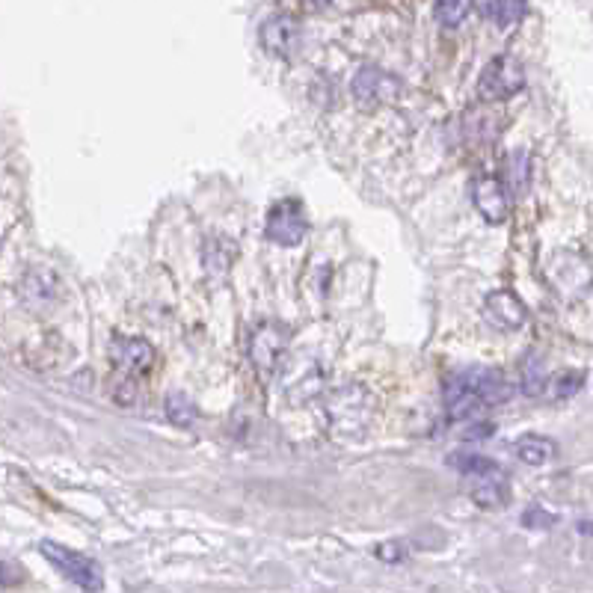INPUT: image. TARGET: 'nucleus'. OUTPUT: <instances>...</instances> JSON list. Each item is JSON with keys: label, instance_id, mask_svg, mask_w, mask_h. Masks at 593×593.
<instances>
[{"label": "nucleus", "instance_id": "obj_5", "mask_svg": "<svg viewBox=\"0 0 593 593\" xmlns=\"http://www.w3.org/2000/svg\"><path fill=\"white\" fill-rule=\"evenodd\" d=\"M525 86V69L513 57H496L478 78V95L484 101H505Z\"/></svg>", "mask_w": 593, "mask_h": 593}, {"label": "nucleus", "instance_id": "obj_10", "mask_svg": "<svg viewBox=\"0 0 593 593\" xmlns=\"http://www.w3.org/2000/svg\"><path fill=\"white\" fill-rule=\"evenodd\" d=\"M110 359L125 374H143L155 365V347L143 339H116L110 344Z\"/></svg>", "mask_w": 593, "mask_h": 593}, {"label": "nucleus", "instance_id": "obj_4", "mask_svg": "<svg viewBox=\"0 0 593 593\" xmlns=\"http://www.w3.org/2000/svg\"><path fill=\"white\" fill-rule=\"evenodd\" d=\"M350 92L356 98V104L362 110H374V107H383V104H392L398 101V95L404 92V84L383 72V69H374V66H365L353 75V84H350Z\"/></svg>", "mask_w": 593, "mask_h": 593}, {"label": "nucleus", "instance_id": "obj_16", "mask_svg": "<svg viewBox=\"0 0 593 593\" xmlns=\"http://www.w3.org/2000/svg\"><path fill=\"white\" fill-rule=\"evenodd\" d=\"M448 466H454L466 478H475V475H484V472H496L499 469V463H493L484 454H454V457H448Z\"/></svg>", "mask_w": 593, "mask_h": 593}, {"label": "nucleus", "instance_id": "obj_8", "mask_svg": "<svg viewBox=\"0 0 593 593\" xmlns=\"http://www.w3.org/2000/svg\"><path fill=\"white\" fill-rule=\"evenodd\" d=\"M528 312L522 306V300L513 294V291H493L487 300H484V321L493 327V330H519L525 324Z\"/></svg>", "mask_w": 593, "mask_h": 593}, {"label": "nucleus", "instance_id": "obj_6", "mask_svg": "<svg viewBox=\"0 0 593 593\" xmlns=\"http://www.w3.org/2000/svg\"><path fill=\"white\" fill-rule=\"evenodd\" d=\"M472 202H475L478 214H481L487 223L499 226V223L508 220V184H505L502 178H493V175L478 178V181L472 184Z\"/></svg>", "mask_w": 593, "mask_h": 593}, {"label": "nucleus", "instance_id": "obj_17", "mask_svg": "<svg viewBox=\"0 0 593 593\" xmlns=\"http://www.w3.org/2000/svg\"><path fill=\"white\" fill-rule=\"evenodd\" d=\"M546 383H549V377L543 371V362L537 356H531L522 368V392L525 395H540L546 389Z\"/></svg>", "mask_w": 593, "mask_h": 593}, {"label": "nucleus", "instance_id": "obj_15", "mask_svg": "<svg viewBox=\"0 0 593 593\" xmlns=\"http://www.w3.org/2000/svg\"><path fill=\"white\" fill-rule=\"evenodd\" d=\"M167 419L175 427L187 430V427H193V424L199 422V410H196V404L184 392H172V395H167Z\"/></svg>", "mask_w": 593, "mask_h": 593}, {"label": "nucleus", "instance_id": "obj_12", "mask_svg": "<svg viewBox=\"0 0 593 593\" xmlns=\"http://www.w3.org/2000/svg\"><path fill=\"white\" fill-rule=\"evenodd\" d=\"M516 457L525 463V466H543L549 463L555 454H558V445L546 436H537V433H528V436H519L516 445H513Z\"/></svg>", "mask_w": 593, "mask_h": 593}, {"label": "nucleus", "instance_id": "obj_3", "mask_svg": "<svg viewBox=\"0 0 593 593\" xmlns=\"http://www.w3.org/2000/svg\"><path fill=\"white\" fill-rule=\"evenodd\" d=\"M264 235L267 241H273L276 247H297L306 241L309 235V220L306 211L297 199H282L270 208L267 223H264Z\"/></svg>", "mask_w": 593, "mask_h": 593}, {"label": "nucleus", "instance_id": "obj_14", "mask_svg": "<svg viewBox=\"0 0 593 593\" xmlns=\"http://www.w3.org/2000/svg\"><path fill=\"white\" fill-rule=\"evenodd\" d=\"M472 3H475V0H433V18H436L445 30H454V27H460V24L469 18Z\"/></svg>", "mask_w": 593, "mask_h": 593}, {"label": "nucleus", "instance_id": "obj_9", "mask_svg": "<svg viewBox=\"0 0 593 593\" xmlns=\"http://www.w3.org/2000/svg\"><path fill=\"white\" fill-rule=\"evenodd\" d=\"M282 347H285V327L279 324H264L250 341V356H253L255 368L261 377H267L276 365V359L282 356Z\"/></svg>", "mask_w": 593, "mask_h": 593}, {"label": "nucleus", "instance_id": "obj_11", "mask_svg": "<svg viewBox=\"0 0 593 593\" xmlns=\"http://www.w3.org/2000/svg\"><path fill=\"white\" fill-rule=\"evenodd\" d=\"M469 496L478 508H505L510 502V487L508 478L502 469L496 472H484V475H475L472 478V487H469Z\"/></svg>", "mask_w": 593, "mask_h": 593}, {"label": "nucleus", "instance_id": "obj_21", "mask_svg": "<svg viewBox=\"0 0 593 593\" xmlns=\"http://www.w3.org/2000/svg\"><path fill=\"white\" fill-rule=\"evenodd\" d=\"M552 522H555V516L540 508H531L522 513V525H528V528H552Z\"/></svg>", "mask_w": 593, "mask_h": 593}, {"label": "nucleus", "instance_id": "obj_13", "mask_svg": "<svg viewBox=\"0 0 593 593\" xmlns=\"http://www.w3.org/2000/svg\"><path fill=\"white\" fill-rule=\"evenodd\" d=\"M478 9L499 27H510L525 15V0H478Z\"/></svg>", "mask_w": 593, "mask_h": 593}, {"label": "nucleus", "instance_id": "obj_7", "mask_svg": "<svg viewBox=\"0 0 593 593\" xmlns=\"http://www.w3.org/2000/svg\"><path fill=\"white\" fill-rule=\"evenodd\" d=\"M261 45L273 54V57H294L300 48V24L291 15H273L264 21L261 27Z\"/></svg>", "mask_w": 593, "mask_h": 593}, {"label": "nucleus", "instance_id": "obj_2", "mask_svg": "<svg viewBox=\"0 0 593 593\" xmlns=\"http://www.w3.org/2000/svg\"><path fill=\"white\" fill-rule=\"evenodd\" d=\"M39 552L48 564H54L69 582H75L78 588L84 591H101L104 588V579H101V567L98 561H92L84 552H75L69 546H60L54 540H42L39 543Z\"/></svg>", "mask_w": 593, "mask_h": 593}, {"label": "nucleus", "instance_id": "obj_18", "mask_svg": "<svg viewBox=\"0 0 593 593\" xmlns=\"http://www.w3.org/2000/svg\"><path fill=\"white\" fill-rule=\"evenodd\" d=\"M508 184L516 193L528 187V155L525 152H513L508 158Z\"/></svg>", "mask_w": 593, "mask_h": 593}, {"label": "nucleus", "instance_id": "obj_1", "mask_svg": "<svg viewBox=\"0 0 593 593\" xmlns=\"http://www.w3.org/2000/svg\"><path fill=\"white\" fill-rule=\"evenodd\" d=\"M442 398H445V410L454 422H469V419H478L484 410L510 401L513 386L502 371L487 368V365H472V368H463L448 377Z\"/></svg>", "mask_w": 593, "mask_h": 593}, {"label": "nucleus", "instance_id": "obj_20", "mask_svg": "<svg viewBox=\"0 0 593 593\" xmlns=\"http://www.w3.org/2000/svg\"><path fill=\"white\" fill-rule=\"evenodd\" d=\"M407 543H401V540H392V543H383L380 549H377V558L380 561H386V564H398V561H404L407 558Z\"/></svg>", "mask_w": 593, "mask_h": 593}, {"label": "nucleus", "instance_id": "obj_19", "mask_svg": "<svg viewBox=\"0 0 593 593\" xmlns=\"http://www.w3.org/2000/svg\"><path fill=\"white\" fill-rule=\"evenodd\" d=\"M582 380H585V374H579V371L570 374V371H567V374H561L555 383H546V386L552 389L555 398H570V395H576V392L582 389Z\"/></svg>", "mask_w": 593, "mask_h": 593}, {"label": "nucleus", "instance_id": "obj_22", "mask_svg": "<svg viewBox=\"0 0 593 593\" xmlns=\"http://www.w3.org/2000/svg\"><path fill=\"white\" fill-rule=\"evenodd\" d=\"M18 582H21V570H18L15 564L0 561V588H12V585H18Z\"/></svg>", "mask_w": 593, "mask_h": 593}]
</instances>
